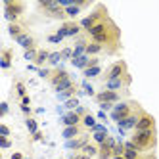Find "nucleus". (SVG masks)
Here are the masks:
<instances>
[{
	"label": "nucleus",
	"mask_w": 159,
	"mask_h": 159,
	"mask_svg": "<svg viewBox=\"0 0 159 159\" xmlns=\"http://www.w3.org/2000/svg\"><path fill=\"white\" fill-rule=\"evenodd\" d=\"M84 35L88 37V40L102 44L106 48L107 56H115L121 52V29L111 17H106L104 21H100L98 25L86 31Z\"/></svg>",
	"instance_id": "1"
},
{
	"label": "nucleus",
	"mask_w": 159,
	"mask_h": 159,
	"mask_svg": "<svg viewBox=\"0 0 159 159\" xmlns=\"http://www.w3.org/2000/svg\"><path fill=\"white\" fill-rule=\"evenodd\" d=\"M125 148H132L142 153H152L157 148V130H134L129 140L123 142Z\"/></svg>",
	"instance_id": "2"
},
{
	"label": "nucleus",
	"mask_w": 159,
	"mask_h": 159,
	"mask_svg": "<svg viewBox=\"0 0 159 159\" xmlns=\"http://www.w3.org/2000/svg\"><path fill=\"white\" fill-rule=\"evenodd\" d=\"M37 10L42 16H46L50 19H61V23L67 21L65 10L58 4V0H39V2H37Z\"/></svg>",
	"instance_id": "3"
},
{
	"label": "nucleus",
	"mask_w": 159,
	"mask_h": 159,
	"mask_svg": "<svg viewBox=\"0 0 159 159\" xmlns=\"http://www.w3.org/2000/svg\"><path fill=\"white\" fill-rule=\"evenodd\" d=\"M27 10V4L23 0H4V19L8 23H17L21 21Z\"/></svg>",
	"instance_id": "4"
},
{
	"label": "nucleus",
	"mask_w": 159,
	"mask_h": 159,
	"mask_svg": "<svg viewBox=\"0 0 159 159\" xmlns=\"http://www.w3.org/2000/svg\"><path fill=\"white\" fill-rule=\"evenodd\" d=\"M140 107H142V106H140L136 100H123V102H119V104H115L113 111L109 113V117H111V121L119 123V121H123V119H127L129 115H132L134 111H138Z\"/></svg>",
	"instance_id": "5"
},
{
	"label": "nucleus",
	"mask_w": 159,
	"mask_h": 159,
	"mask_svg": "<svg viewBox=\"0 0 159 159\" xmlns=\"http://www.w3.org/2000/svg\"><path fill=\"white\" fill-rule=\"evenodd\" d=\"M106 17H109V12H107L106 4H96L92 12H90L88 16H84L81 21H79V23H81L83 31L86 33V31H90V29H92L94 25H98L100 21H104Z\"/></svg>",
	"instance_id": "6"
},
{
	"label": "nucleus",
	"mask_w": 159,
	"mask_h": 159,
	"mask_svg": "<svg viewBox=\"0 0 159 159\" xmlns=\"http://www.w3.org/2000/svg\"><path fill=\"white\" fill-rule=\"evenodd\" d=\"M83 27H81V23L75 19V21H71V19H67V21H63V23L58 27V31H56V35H60L61 39H79L83 35Z\"/></svg>",
	"instance_id": "7"
},
{
	"label": "nucleus",
	"mask_w": 159,
	"mask_h": 159,
	"mask_svg": "<svg viewBox=\"0 0 159 159\" xmlns=\"http://www.w3.org/2000/svg\"><path fill=\"white\" fill-rule=\"evenodd\" d=\"M125 75H129V65H127L125 60H117L104 71V75H102V83L111 81V79H123Z\"/></svg>",
	"instance_id": "8"
},
{
	"label": "nucleus",
	"mask_w": 159,
	"mask_h": 159,
	"mask_svg": "<svg viewBox=\"0 0 159 159\" xmlns=\"http://www.w3.org/2000/svg\"><path fill=\"white\" fill-rule=\"evenodd\" d=\"M132 84V77L130 73L125 75L123 79H111V81H104V90H113V92H123V90H129V86Z\"/></svg>",
	"instance_id": "9"
},
{
	"label": "nucleus",
	"mask_w": 159,
	"mask_h": 159,
	"mask_svg": "<svg viewBox=\"0 0 159 159\" xmlns=\"http://www.w3.org/2000/svg\"><path fill=\"white\" fill-rule=\"evenodd\" d=\"M123 94H129V92H113V90L102 88L100 92H96L94 100L98 104H119V102H123Z\"/></svg>",
	"instance_id": "10"
},
{
	"label": "nucleus",
	"mask_w": 159,
	"mask_h": 159,
	"mask_svg": "<svg viewBox=\"0 0 159 159\" xmlns=\"http://www.w3.org/2000/svg\"><path fill=\"white\" fill-rule=\"evenodd\" d=\"M144 111H146V109H144V107H140L138 111H134L132 115H129L127 119L119 121V123H117V127H119V132H121V134H125L127 130H132V132H134L136 125H138V119H140V115H142Z\"/></svg>",
	"instance_id": "11"
},
{
	"label": "nucleus",
	"mask_w": 159,
	"mask_h": 159,
	"mask_svg": "<svg viewBox=\"0 0 159 159\" xmlns=\"http://www.w3.org/2000/svg\"><path fill=\"white\" fill-rule=\"evenodd\" d=\"M134 130H157V121H155V117L152 115V113L144 111L142 115H140L138 125H136Z\"/></svg>",
	"instance_id": "12"
},
{
	"label": "nucleus",
	"mask_w": 159,
	"mask_h": 159,
	"mask_svg": "<svg viewBox=\"0 0 159 159\" xmlns=\"http://www.w3.org/2000/svg\"><path fill=\"white\" fill-rule=\"evenodd\" d=\"M86 144H90V136H88V134H83V136H79V138L67 140L63 146H65V150H69V152L77 153V152H83V148H84Z\"/></svg>",
	"instance_id": "13"
},
{
	"label": "nucleus",
	"mask_w": 159,
	"mask_h": 159,
	"mask_svg": "<svg viewBox=\"0 0 159 159\" xmlns=\"http://www.w3.org/2000/svg\"><path fill=\"white\" fill-rule=\"evenodd\" d=\"M69 79H71L69 71H65L63 67H54V69H52V77H50V84L56 88L58 84H61V83H65V81H69Z\"/></svg>",
	"instance_id": "14"
},
{
	"label": "nucleus",
	"mask_w": 159,
	"mask_h": 159,
	"mask_svg": "<svg viewBox=\"0 0 159 159\" xmlns=\"http://www.w3.org/2000/svg\"><path fill=\"white\" fill-rule=\"evenodd\" d=\"M117 146V140L109 136V138L100 146V153H98V159H111L113 157V148Z\"/></svg>",
	"instance_id": "15"
},
{
	"label": "nucleus",
	"mask_w": 159,
	"mask_h": 159,
	"mask_svg": "<svg viewBox=\"0 0 159 159\" xmlns=\"http://www.w3.org/2000/svg\"><path fill=\"white\" fill-rule=\"evenodd\" d=\"M83 134H86V130H84L83 125H77V127H63V130H61V138L67 142V140L79 138V136H83Z\"/></svg>",
	"instance_id": "16"
},
{
	"label": "nucleus",
	"mask_w": 159,
	"mask_h": 159,
	"mask_svg": "<svg viewBox=\"0 0 159 159\" xmlns=\"http://www.w3.org/2000/svg\"><path fill=\"white\" fill-rule=\"evenodd\" d=\"M83 123V117L79 115L77 111H65L61 115V125L63 127H77V125Z\"/></svg>",
	"instance_id": "17"
},
{
	"label": "nucleus",
	"mask_w": 159,
	"mask_h": 159,
	"mask_svg": "<svg viewBox=\"0 0 159 159\" xmlns=\"http://www.w3.org/2000/svg\"><path fill=\"white\" fill-rule=\"evenodd\" d=\"M16 42H17V44H19V46L23 48V50H33V48H39V44H37V39L33 37L29 31H27V33H23V35H21V37L16 40Z\"/></svg>",
	"instance_id": "18"
},
{
	"label": "nucleus",
	"mask_w": 159,
	"mask_h": 159,
	"mask_svg": "<svg viewBox=\"0 0 159 159\" xmlns=\"http://www.w3.org/2000/svg\"><path fill=\"white\" fill-rule=\"evenodd\" d=\"M123 157L125 159H157L155 152H152V153H142L138 150H132V148H125Z\"/></svg>",
	"instance_id": "19"
},
{
	"label": "nucleus",
	"mask_w": 159,
	"mask_h": 159,
	"mask_svg": "<svg viewBox=\"0 0 159 159\" xmlns=\"http://www.w3.org/2000/svg\"><path fill=\"white\" fill-rule=\"evenodd\" d=\"M23 33H27V25L25 23H21V21H17V23H8V35L14 40H17Z\"/></svg>",
	"instance_id": "20"
},
{
	"label": "nucleus",
	"mask_w": 159,
	"mask_h": 159,
	"mask_svg": "<svg viewBox=\"0 0 159 159\" xmlns=\"http://www.w3.org/2000/svg\"><path fill=\"white\" fill-rule=\"evenodd\" d=\"M12 61H14V50L12 48H4L2 54H0V67L4 71H8L12 67Z\"/></svg>",
	"instance_id": "21"
},
{
	"label": "nucleus",
	"mask_w": 159,
	"mask_h": 159,
	"mask_svg": "<svg viewBox=\"0 0 159 159\" xmlns=\"http://www.w3.org/2000/svg\"><path fill=\"white\" fill-rule=\"evenodd\" d=\"M104 52H106V48L102 46V44L88 40V46H86V56H90V58H98V56H100V54H104Z\"/></svg>",
	"instance_id": "22"
},
{
	"label": "nucleus",
	"mask_w": 159,
	"mask_h": 159,
	"mask_svg": "<svg viewBox=\"0 0 159 159\" xmlns=\"http://www.w3.org/2000/svg\"><path fill=\"white\" fill-rule=\"evenodd\" d=\"M79 94H81V90H79L77 84H73L71 88H67V90H63V92H60V94H58V100L65 104L67 100H71V98H75V96H79Z\"/></svg>",
	"instance_id": "23"
},
{
	"label": "nucleus",
	"mask_w": 159,
	"mask_h": 159,
	"mask_svg": "<svg viewBox=\"0 0 159 159\" xmlns=\"http://www.w3.org/2000/svg\"><path fill=\"white\" fill-rule=\"evenodd\" d=\"M48 60H50V50H46V48H39V54H37V58H35V63L39 69L42 65H48Z\"/></svg>",
	"instance_id": "24"
},
{
	"label": "nucleus",
	"mask_w": 159,
	"mask_h": 159,
	"mask_svg": "<svg viewBox=\"0 0 159 159\" xmlns=\"http://www.w3.org/2000/svg\"><path fill=\"white\" fill-rule=\"evenodd\" d=\"M71 63L77 67V69H81V71H84V69H88L90 67V56H81V58H73L71 60Z\"/></svg>",
	"instance_id": "25"
},
{
	"label": "nucleus",
	"mask_w": 159,
	"mask_h": 159,
	"mask_svg": "<svg viewBox=\"0 0 159 159\" xmlns=\"http://www.w3.org/2000/svg\"><path fill=\"white\" fill-rule=\"evenodd\" d=\"M83 127H84V130H90V132H94V129H96V117L92 115V113H86V115L83 117Z\"/></svg>",
	"instance_id": "26"
},
{
	"label": "nucleus",
	"mask_w": 159,
	"mask_h": 159,
	"mask_svg": "<svg viewBox=\"0 0 159 159\" xmlns=\"http://www.w3.org/2000/svg\"><path fill=\"white\" fill-rule=\"evenodd\" d=\"M83 75H84V79L88 81V79L102 77V75H104V71H102V67H100V65H96V67H88V69H84V71H83Z\"/></svg>",
	"instance_id": "27"
},
{
	"label": "nucleus",
	"mask_w": 159,
	"mask_h": 159,
	"mask_svg": "<svg viewBox=\"0 0 159 159\" xmlns=\"http://www.w3.org/2000/svg\"><path fill=\"white\" fill-rule=\"evenodd\" d=\"M83 153L88 155L90 159H92V157H98V153H100V146H96L94 142H90V144H86V146L83 148Z\"/></svg>",
	"instance_id": "28"
},
{
	"label": "nucleus",
	"mask_w": 159,
	"mask_h": 159,
	"mask_svg": "<svg viewBox=\"0 0 159 159\" xmlns=\"http://www.w3.org/2000/svg\"><path fill=\"white\" fill-rule=\"evenodd\" d=\"M25 127H27L29 134L33 136L35 132H39V121H37L35 117H27V119H25Z\"/></svg>",
	"instance_id": "29"
},
{
	"label": "nucleus",
	"mask_w": 159,
	"mask_h": 159,
	"mask_svg": "<svg viewBox=\"0 0 159 159\" xmlns=\"http://www.w3.org/2000/svg\"><path fill=\"white\" fill-rule=\"evenodd\" d=\"M60 61H63V58H61V50L60 52H50V60H48V65L52 67H60Z\"/></svg>",
	"instance_id": "30"
},
{
	"label": "nucleus",
	"mask_w": 159,
	"mask_h": 159,
	"mask_svg": "<svg viewBox=\"0 0 159 159\" xmlns=\"http://www.w3.org/2000/svg\"><path fill=\"white\" fill-rule=\"evenodd\" d=\"M107 138H109V132H92V142L96 146H102Z\"/></svg>",
	"instance_id": "31"
},
{
	"label": "nucleus",
	"mask_w": 159,
	"mask_h": 159,
	"mask_svg": "<svg viewBox=\"0 0 159 159\" xmlns=\"http://www.w3.org/2000/svg\"><path fill=\"white\" fill-rule=\"evenodd\" d=\"M81 12H83V10L79 8L77 4H75V6H71V8H65V16H67V19H71V21H75V17H77V16H81Z\"/></svg>",
	"instance_id": "32"
},
{
	"label": "nucleus",
	"mask_w": 159,
	"mask_h": 159,
	"mask_svg": "<svg viewBox=\"0 0 159 159\" xmlns=\"http://www.w3.org/2000/svg\"><path fill=\"white\" fill-rule=\"evenodd\" d=\"M16 94H17L19 100L25 98V96H29V94H27V86H25L23 81H16Z\"/></svg>",
	"instance_id": "33"
},
{
	"label": "nucleus",
	"mask_w": 159,
	"mask_h": 159,
	"mask_svg": "<svg viewBox=\"0 0 159 159\" xmlns=\"http://www.w3.org/2000/svg\"><path fill=\"white\" fill-rule=\"evenodd\" d=\"M63 107H65L67 111H75L77 107H81V102H79V96H75V98H71V100H67L65 104H63Z\"/></svg>",
	"instance_id": "34"
},
{
	"label": "nucleus",
	"mask_w": 159,
	"mask_h": 159,
	"mask_svg": "<svg viewBox=\"0 0 159 159\" xmlns=\"http://www.w3.org/2000/svg\"><path fill=\"white\" fill-rule=\"evenodd\" d=\"M81 86H83V90H84V92H86L90 98H94V96H96V90H94V86L90 84L88 81H83V83H81Z\"/></svg>",
	"instance_id": "35"
},
{
	"label": "nucleus",
	"mask_w": 159,
	"mask_h": 159,
	"mask_svg": "<svg viewBox=\"0 0 159 159\" xmlns=\"http://www.w3.org/2000/svg\"><path fill=\"white\" fill-rule=\"evenodd\" d=\"M37 54H39V48H33V50H25V52H23V58H25L27 61H35Z\"/></svg>",
	"instance_id": "36"
},
{
	"label": "nucleus",
	"mask_w": 159,
	"mask_h": 159,
	"mask_svg": "<svg viewBox=\"0 0 159 159\" xmlns=\"http://www.w3.org/2000/svg\"><path fill=\"white\" fill-rule=\"evenodd\" d=\"M37 73H39L40 79H48V81H50V77H52V67H40Z\"/></svg>",
	"instance_id": "37"
},
{
	"label": "nucleus",
	"mask_w": 159,
	"mask_h": 159,
	"mask_svg": "<svg viewBox=\"0 0 159 159\" xmlns=\"http://www.w3.org/2000/svg\"><path fill=\"white\" fill-rule=\"evenodd\" d=\"M61 58H63V61H67V60H73V48H63L61 50Z\"/></svg>",
	"instance_id": "38"
},
{
	"label": "nucleus",
	"mask_w": 159,
	"mask_h": 159,
	"mask_svg": "<svg viewBox=\"0 0 159 159\" xmlns=\"http://www.w3.org/2000/svg\"><path fill=\"white\" fill-rule=\"evenodd\" d=\"M123 153H125V144H123V142H117V146L113 148V157L123 155Z\"/></svg>",
	"instance_id": "39"
},
{
	"label": "nucleus",
	"mask_w": 159,
	"mask_h": 159,
	"mask_svg": "<svg viewBox=\"0 0 159 159\" xmlns=\"http://www.w3.org/2000/svg\"><path fill=\"white\" fill-rule=\"evenodd\" d=\"M0 148H2V150H8V148H12V140L6 138V136H0Z\"/></svg>",
	"instance_id": "40"
},
{
	"label": "nucleus",
	"mask_w": 159,
	"mask_h": 159,
	"mask_svg": "<svg viewBox=\"0 0 159 159\" xmlns=\"http://www.w3.org/2000/svg\"><path fill=\"white\" fill-rule=\"evenodd\" d=\"M10 113V106H8V102H2L0 104V117H6Z\"/></svg>",
	"instance_id": "41"
},
{
	"label": "nucleus",
	"mask_w": 159,
	"mask_h": 159,
	"mask_svg": "<svg viewBox=\"0 0 159 159\" xmlns=\"http://www.w3.org/2000/svg\"><path fill=\"white\" fill-rule=\"evenodd\" d=\"M46 40H48V42H52V44H60L63 39H61L60 35H56V33H54V35H48V37H46Z\"/></svg>",
	"instance_id": "42"
},
{
	"label": "nucleus",
	"mask_w": 159,
	"mask_h": 159,
	"mask_svg": "<svg viewBox=\"0 0 159 159\" xmlns=\"http://www.w3.org/2000/svg\"><path fill=\"white\" fill-rule=\"evenodd\" d=\"M0 136H6V138H10V127L8 125H0Z\"/></svg>",
	"instance_id": "43"
},
{
	"label": "nucleus",
	"mask_w": 159,
	"mask_h": 159,
	"mask_svg": "<svg viewBox=\"0 0 159 159\" xmlns=\"http://www.w3.org/2000/svg\"><path fill=\"white\" fill-rule=\"evenodd\" d=\"M19 107H21V113L25 115V119H27V117H33V115H31V113H33V111H31V106H19Z\"/></svg>",
	"instance_id": "44"
},
{
	"label": "nucleus",
	"mask_w": 159,
	"mask_h": 159,
	"mask_svg": "<svg viewBox=\"0 0 159 159\" xmlns=\"http://www.w3.org/2000/svg\"><path fill=\"white\" fill-rule=\"evenodd\" d=\"M100 106V111H113L115 104H98Z\"/></svg>",
	"instance_id": "45"
},
{
	"label": "nucleus",
	"mask_w": 159,
	"mask_h": 159,
	"mask_svg": "<svg viewBox=\"0 0 159 159\" xmlns=\"http://www.w3.org/2000/svg\"><path fill=\"white\" fill-rule=\"evenodd\" d=\"M31 138H33V142H42V140H44V134L39 130V132H35V134H33Z\"/></svg>",
	"instance_id": "46"
},
{
	"label": "nucleus",
	"mask_w": 159,
	"mask_h": 159,
	"mask_svg": "<svg viewBox=\"0 0 159 159\" xmlns=\"http://www.w3.org/2000/svg\"><path fill=\"white\" fill-rule=\"evenodd\" d=\"M19 106H31V96H25L19 100Z\"/></svg>",
	"instance_id": "47"
},
{
	"label": "nucleus",
	"mask_w": 159,
	"mask_h": 159,
	"mask_svg": "<svg viewBox=\"0 0 159 159\" xmlns=\"http://www.w3.org/2000/svg\"><path fill=\"white\" fill-rule=\"evenodd\" d=\"M12 159H25V155L21 153V152H14L12 153Z\"/></svg>",
	"instance_id": "48"
},
{
	"label": "nucleus",
	"mask_w": 159,
	"mask_h": 159,
	"mask_svg": "<svg viewBox=\"0 0 159 159\" xmlns=\"http://www.w3.org/2000/svg\"><path fill=\"white\" fill-rule=\"evenodd\" d=\"M98 117H100L102 121H107V115H106V111H98Z\"/></svg>",
	"instance_id": "49"
},
{
	"label": "nucleus",
	"mask_w": 159,
	"mask_h": 159,
	"mask_svg": "<svg viewBox=\"0 0 159 159\" xmlns=\"http://www.w3.org/2000/svg\"><path fill=\"white\" fill-rule=\"evenodd\" d=\"M111 159H125L123 155H117V157H111Z\"/></svg>",
	"instance_id": "50"
},
{
	"label": "nucleus",
	"mask_w": 159,
	"mask_h": 159,
	"mask_svg": "<svg viewBox=\"0 0 159 159\" xmlns=\"http://www.w3.org/2000/svg\"><path fill=\"white\" fill-rule=\"evenodd\" d=\"M25 159H29V157H25Z\"/></svg>",
	"instance_id": "51"
}]
</instances>
